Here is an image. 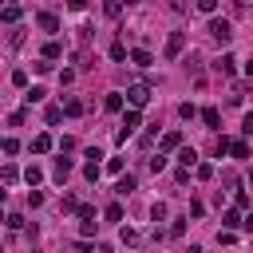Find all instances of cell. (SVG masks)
I'll list each match as a JSON object with an SVG mask.
<instances>
[{"label": "cell", "mask_w": 253, "mask_h": 253, "mask_svg": "<svg viewBox=\"0 0 253 253\" xmlns=\"http://www.w3.org/2000/svg\"><path fill=\"white\" fill-rule=\"evenodd\" d=\"M178 146H182V134H178V130H166V134H162V146H158V150H166V154H170V150H178Z\"/></svg>", "instance_id": "cell-9"}, {"label": "cell", "mask_w": 253, "mask_h": 253, "mask_svg": "<svg viewBox=\"0 0 253 253\" xmlns=\"http://www.w3.org/2000/svg\"><path fill=\"white\" fill-rule=\"evenodd\" d=\"M103 213H107V221H123V206H119V202H111Z\"/></svg>", "instance_id": "cell-22"}, {"label": "cell", "mask_w": 253, "mask_h": 253, "mask_svg": "<svg viewBox=\"0 0 253 253\" xmlns=\"http://www.w3.org/2000/svg\"><path fill=\"white\" fill-rule=\"evenodd\" d=\"M16 178H20V170H16L12 162H8V166L0 170V182H4V186H16Z\"/></svg>", "instance_id": "cell-15"}, {"label": "cell", "mask_w": 253, "mask_h": 253, "mask_svg": "<svg viewBox=\"0 0 253 253\" xmlns=\"http://www.w3.org/2000/svg\"><path fill=\"white\" fill-rule=\"evenodd\" d=\"M150 221H154V225H158V221H166V206H162V202H154V206H150Z\"/></svg>", "instance_id": "cell-21"}, {"label": "cell", "mask_w": 253, "mask_h": 253, "mask_svg": "<svg viewBox=\"0 0 253 253\" xmlns=\"http://www.w3.org/2000/svg\"><path fill=\"white\" fill-rule=\"evenodd\" d=\"M123 103H126V99H123V91H111V95L103 99V107H107L111 115H119V111H123Z\"/></svg>", "instance_id": "cell-8"}, {"label": "cell", "mask_w": 253, "mask_h": 253, "mask_svg": "<svg viewBox=\"0 0 253 253\" xmlns=\"http://www.w3.org/2000/svg\"><path fill=\"white\" fill-rule=\"evenodd\" d=\"M245 95H249V87H245V83H233V91H229V103H241Z\"/></svg>", "instance_id": "cell-19"}, {"label": "cell", "mask_w": 253, "mask_h": 253, "mask_svg": "<svg viewBox=\"0 0 253 253\" xmlns=\"http://www.w3.org/2000/svg\"><path fill=\"white\" fill-rule=\"evenodd\" d=\"M63 115H67V111H63V107H47V115H43V119H47V123H59V119H63Z\"/></svg>", "instance_id": "cell-32"}, {"label": "cell", "mask_w": 253, "mask_h": 253, "mask_svg": "<svg viewBox=\"0 0 253 253\" xmlns=\"http://www.w3.org/2000/svg\"><path fill=\"white\" fill-rule=\"evenodd\" d=\"M111 59H119V63H123V59H130V55H126V47H123V43H111Z\"/></svg>", "instance_id": "cell-30"}, {"label": "cell", "mask_w": 253, "mask_h": 253, "mask_svg": "<svg viewBox=\"0 0 253 253\" xmlns=\"http://www.w3.org/2000/svg\"><path fill=\"white\" fill-rule=\"evenodd\" d=\"M213 178V166L210 162H198V182H210Z\"/></svg>", "instance_id": "cell-27"}, {"label": "cell", "mask_w": 253, "mask_h": 253, "mask_svg": "<svg viewBox=\"0 0 253 253\" xmlns=\"http://www.w3.org/2000/svg\"><path fill=\"white\" fill-rule=\"evenodd\" d=\"M107 170L111 174H123V158H107Z\"/></svg>", "instance_id": "cell-37"}, {"label": "cell", "mask_w": 253, "mask_h": 253, "mask_svg": "<svg viewBox=\"0 0 253 253\" xmlns=\"http://www.w3.org/2000/svg\"><path fill=\"white\" fill-rule=\"evenodd\" d=\"M119 241H123V245H138V233H134L130 225H123V233H119Z\"/></svg>", "instance_id": "cell-23"}, {"label": "cell", "mask_w": 253, "mask_h": 253, "mask_svg": "<svg viewBox=\"0 0 253 253\" xmlns=\"http://www.w3.org/2000/svg\"><path fill=\"white\" fill-rule=\"evenodd\" d=\"M126 103H130V107H146V103H150V87H146V83H130V87H126Z\"/></svg>", "instance_id": "cell-3"}, {"label": "cell", "mask_w": 253, "mask_h": 253, "mask_svg": "<svg viewBox=\"0 0 253 253\" xmlns=\"http://www.w3.org/2000/svg\"><path fill=\"white\" fill-rule=\"evenodd\" d=\"M130 63H134V67H150V63H154V55H150L146 47H134V51H130Z\"/></svg>", "instance_id": "cell-7"}, {"label": "cell", "mask_w": 253, "mask_h": 253, "mask_svg": "<svg viewBox=\"0 0 253 253\" xmlns=\"http://www.w3.org/2000/svg\"><path fill=\"white\" fill-rule=\"evenodd\" d=\"M83 178H87V182H99V162H87V166H83Z\"/></svg>", "instance_id": "cell-26"}, {"label": "cell", "mask_w": 253, "mask_h": 253, "mask_svg": "<svg viewBox=\"0 0 253 253\" xmlns=\"http://www.w3.org/2000/svg\"><path fill=\"white\" fill-rule=\"evenodd\" d=\"M16 20H20V8L8 4V8H4V24H16Z\"/></svg>", "instance_id": "cell-29"}, {"label": "cell", "mask_w": 253, "mask_h": 253, "mask_svg": "<svg viewBox=\"0 0 253 253\" xmlns=\"http://www.w3.org/2000/svg\"><path fill=\"white\" fill-rule=\"evenodd\" d=\"M63 111H67V119H79V115H83V103H79V99H67Z\"/></svg>", "instance_id": "cell-16"}, {"label": "cell", "mask_w": 253, "mask_h": 253, "mask_svg": "<svg viewBox=\"0 0 253 253\" xmlns=\"http://www.w3.org/2000/svg\"><path fill=\"white\" fill-rule=\"evenodd\" d=\"M67 174H71V158H59L55 162V182H67Z\"/></svg>", "instance_id": "cell-14"}, {"label": "cell", "mask_w": 253, "mask_h": 253, "mask_svg": "<svg viewBox=\"0 0 253 253\" xmlns=\"http://www.w3.org/2000/svg\"><path fill=\"white\" fill-rule=\"evenodd\" d=\"M24 182H28V186H40V182H43V170H40V166L32 162V166L24 170Z\"/></svg>", "instance_id": "cell-12"}, {"label": "cell", "mask_w": 253, "mask_h": 253, "mask_svg": "<svg viewBox=\"0 0 253 253\" xmlns=\"http://www.w3.org/2000/svg\"><path fill=\"white\" fill-rule=\"evenodd\" d=\"M79 229H83V237H91V233L99 229V221H95V217H87V221H79Z\"/></svg>", "instance_id": "cell-33"}, {"label": "cell", "mask_w": 253, "mask_h": 253, "mask_svg": "<svg viewBox=\"0 0 253 253\" xmlns=\"http://www.w3.org/2000/svg\"><path fill=\"white\" fill-rule=\"evenodd\" d=\"M43 55H47V59H59V55H63V43H59V40H47V43H43Z\"/></svg>", "instance_id": "cell-13"}, {"label": "cell", "mask_w": 253, "mask_h": 253, "mask_svg": "<svg viewBox=\"0 0 253 253\" xmlns=\"http://www.w3.org/2000/svg\"><path fill=\"white\" fill-rule=\"evenodd\" d=\"M43 95H47V91H43V87H28V95H24V99H28V103H40V99H43Z\"/></svg>", "instance_id": "cell-31"}, {"label": "cell", "mask_w": 253, "mask_h": 253, "mask_svg": "<svg viewBox=\"0 0 253 253\" xmlns=\"http://www.w3.org/2000/svg\"><path fill=\"white\" fill-rule=\"evenodd\" d=\"M233 202H237L241 210H249V194H245V190H233Z\"/></svg>", "instance_id": "cell-36"}, {"label": "cell", "mask_w": 253, "mask_h": 253, "mask_svg": "<svg viewBox=\"0 0 253 253\" xmlns=\"http://www.w3.org/2000/svg\"><path fill=\"white\" fill-rule=\"evenodd\" d=\"M241 229H249V233H253V210H249V213L241 217Z\"/></svg>", "instance_id": "cell-41"}, {"label": "cell", "mask_w": 253, "mask_h": 253, "mask_svg": "<svg viewBox=\"0 0 253 253\" xmlns=\"http://www.w3.org/2000/svg\"><path fill=\"white\" fill-rule=\"evenodd\" d=\"M202 123H206L210 130H217V123H221V115H217V107H206V111H202Z\"/></svg>", "instance_id": "cell-11"}, {"label": "cell", "mask_w": 253, "mask_h": 253, "mask_svg": "<svg viewBox=\"0 0 253 253\" xmlns=\"http://www.w3.org/2000/svg\"><path fill=\"white\" fill-rule=\"evenodd\" d=\"M245 71H249V75H253V55H249V59H245Z\"/></svg>", "instance_id": "cell-43"}, {"label": "cell", "mask_w": 253, "mask_h": 253, "mask_svg": "<svg viewBox=\"0 0 253 253\" xmlns=\"http://www.w3.org/2000/svg\"><path fill=\"white\" fill-rule=\"evenodd\" d=\"M67 8H71V12H83V8H87V0H67Z\"/></svg>", "instance_id": "cell-40"}, {"label": "cell", "mask_w": 253, "mask_h": 253, "mask_svg": "<svg viewBox=\"0 0 253 253\" xmlns=\"http://www.w3.org/2000/svg\"><path fill=\"white\" fill-rule=\"evenodd\" d=\"M182 47H186V36H182V32H174V36L166 40V55H170V59H178V55H182Z\"/></svg>", "instance_id": "cell-4"}, {"label": "cell", "mask_w": 253, "mask_h": 253, "mask_svg": "<svg viewBox=\"0 0 253 253\" xmlns=\"http://www.w3.org/2000/svg\"><path fill=\"white\" fill-rule=\"evenodd\" d=\"M206 32H210V36H213L217 43H229V40H233V24H229V20H221V16H213Z\"/></svg>", "instance_id": "cell-1"}, {"label": "cell", "mask_w": 253, "mask_h": 253, "mask_svg": "<svg viewBox=\"0 0 253 253\" xmlns=\"http://www.w3.org/2000/svg\"><path fill=\"white\" fill-rule=\"evenodd\" d=\"M51 146H55V138H51V134H47V130H43V134H36V138H32V150H36V154H47V150H51Z\"/></svg>", "instance_id": "cell-6"}, {"label": "cell", "mask_w": 253, "mask_h": 253, "mask_svg": "<svg viewBox=\"0 0 253 253\" xmlns=\"http://www.w3.org/2000/svg\"><path fill=\"white\" fill-rule=\"evenodd\" d=\"M115 190H119V194H130V190H134V174H123V178H119V186H115Z\"/></svg>", "instance_id": "cell-20"}, {"label": "cell", "mask_w": 253, "mask_h": 253, "mask_svg": "<svg viewBox=\"0 0 253 253\" xmlns=\"http://www.w3.org/2000/svg\"><path fill=\"white\" fill-rule=\"evenodd\" d=\"M138 126H142V115H138V107H130V111L123 115V130H119V142H126V138H130Z\"/></svg>", "instance_id": "cell-2"}, {"label": "cell", "mask_w": 253, "mask_h": 253, "mask_svg": "<svg viewBox=\"0 0 253 253\" xmlns=\"http://www.w3.org/2000/svg\"><path fill=\"white\" fill-rule=\"evenodd\" d=\"M12 87H28V71H12Z\"/></svg>", "instance_id": "cell-34"}, {"label": "cell", "mask_w": 253, "mask_h": 253, "mask_svg": "<svg viewBox=\"0 0 253 253\" xmlns=\"http://www.w3.org/2000/svg\"><path fill=\"white\" fill-rule=\"evenodd\" d=\"M75 213H79V221H87V217H95V206H79Z\"/></svg>", "instance_id": "cell-38"}, {"label": "cell", "mask_w": 253, "mask_h": 253, "mask_svg": "<svg viewBox=\"0 0 253 253\" xmlns=\"http://www.w3.org/2000/svg\"><path fill=\"white\" fill-rule=\"evenodd\" d=\"M194 4H198V12H206V16L217 12V0H194Z\"/></svg>", "instance_id": "cell-28"}, {"label": "cell", "mask_w": 253, "mask_h": 253, "mask_svg": "<svg viewBox=\"0 0 253 253\" xmlns=\"http://www.w3.org/2000/svg\"><path fill=\"white\" fill-rule=\"evenodd\" d=\"M249 186H253V170H249Z\"/></svg>", "instance_id": "cell-44"}, {"label": "cell", "mask_w": 253, "mask_h": 253, "mask_svg": "<svg viewBox=\"0 0 253 253\" xmlns=\"http://www.w3.org/2000/svg\"><path fill=\"white\" fill-rule=\"evenodd\" d=\"M229 154H233V158H249V142H233Z\"/></svg>", "instance_id": "cell-25"}, {"label": "cell", "mask_w": 253, "mask_h": 253, "mask_svg": "<svg viewBox=\"0 0 253 253\" xmlns=\"http://www.w3.org/2000/svg\"><path fill=\"white\" fill-rule=\"evenodd\" d=\"M178 115H182V119H194V115H198V107H194V103H182V107H178Z\"/></svg>", "instance_id": "cell-35"}, {"label": "cell", "mask_w": 253, "mask_h": 253, "mask_svg": "<svg viewBox=\"0 0 253 253\" xmlns=\"http://www.w3.org/2000/svg\"><path fill=\"white\" fill-rule=\"evenodd\" d=\"M233 63H237V59H233L229 51H221V55L213 59V71H217V75H233Z\"/></svg>", "instance_id": "cell-5"}, {"label": "cell", "mask_w": 253, "mask_h": 253, "mask_svg": "<svg viewBox=\"0 0 253 253\" xmlns=\"http://www.w3.org/2000/svg\"><path fill=\"white\" fill-rule=\"evenodd\" d=\"M229 146H233V142H229V138H225V134H221V138H217V142H213V154H217V158H221V154H229Z\"/></svg>", "instance_id": "cell-24"}, {"label": "cell", "mask_w": 253, "mask_h": 253, "mask_svg": "<svg viewBox=\"0 0 253 253\" xmlns=\"http://www.w3.org/2000/svg\"><path fill=\"white\" fill-rule=\"evenodd\" d=\"M241 130H245V134H253V115H245V123H241Z\"/></svg>", "instance_id": "cell-42"}, {"label": "cell", "mask_w": 253, "mask_h": 253, "mask_svg": "<svg viewBox=\"0 0 253 253\" xmlns=\"http://www.w3.org/2000/svg\"><path fill=\"white\" fill-rule=\"evenodd\" d=\"M103 12H107V16H119V0H107V4H103Z\"/></svg>", "instance_id": "cell-39"}, {"label": "cell", "mask_w": 253, "mask_h": 253, "mask_svg": "<svg viewBox=\"0 0 253 253\" xmlns=\"http://www.w3.org/2000/svg\"><path fill=\"white\" fill-rule=\"evenodd\" d=\"M221 225L237 229V225H241V213H237V210H225V213H221Z\"/></svg>", "instance_id": "cell-18"}, {"label": "cell", "mask_w": 253, "mask_h": 253, "mask_svg": "<svg viewBox=\"0 0 253 253\" xmlns=\"http://www.w3.org/2000/svg\"><path fill=\"white\" fill-rule=\"evenodd\" d=\"M126 4H138V0H126Z\"/></svg>", "instance_id": "cell-45"}, {"label": "cell", "mask_w": 253, "mask_h": 253, "mask_svg": "<svg viewBox=\"0 0 253 253\" xmlns=\"http://www.w3.org/2000/svg\"><path fill=\"white\" fill-rule=\"evenodd\" d=\"M36 24H40L43 32H59V20H55L51 12H40V16H36Z\"/></svg>", "instance_id": "cell-10"}, {"label": "cell", "mask_w": 253, "mask_h": 253, "mask_svg": "<svg viewBox=\"0 0 253 253\" xmlns=\"http://www.w3.org/2000/svg\"><path fill=\"white\" fill-rule=\"evenodd\" d=\"M178 162H182V166H198V154H194L190 146H182V150H178Z\"/></svg>", "instance_id": "cell-17"}]
</instances>
